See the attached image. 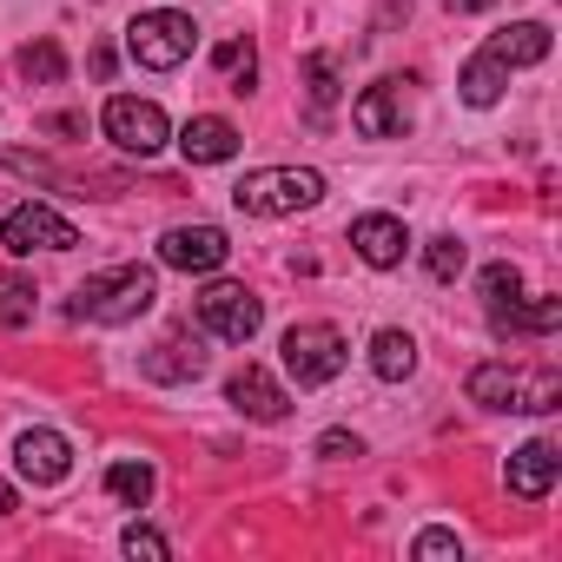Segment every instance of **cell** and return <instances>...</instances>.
<instances>
[{
    "label": "cell",
    "mask_w": 562,
    "mask_h": 562,
    "mask_svg": "<svg viewBox=\"0 0 562 562\" xmlns=\"http://www.w3.org/2000/svg\"><path fill=\"white\" fill-rule=\"evenodd\" d=\"M153 299H159V278L153 271H139V265H120V271H100V278H87V285L74 292V318H87V325H133V318H146L153 312Z\"/></svg>",
    "instance_id": "obj_1"
},
{
    "label": "cell",
    "mask_w": 562,
    "mask_h": 562,
    "mask_svg": "<svg viewBox=\"0 0 562 562\" xmlns=\"http://www.w3.org/2000/svg\"><path fill=\"white\" fill-rule=\"evenodd\" d=\"M470 404L483 411H555L562 404V378L549 364H476L470 371Z\"/></svg>",
    "instance_id": "obj_2"
},
{
    "label": "cell",
    "mask_w": 562,
    "mask_h": 562,
    "mask_svg": "<svg viewBox=\"0 0 562 562\" xmlns=\"http://www.w3.org/2000/svg\"><path fill=\"white\" fill-rule=\"evenodd\" d=\"M318 199H325V179L305 166H265L232 186V205L251 218H292V212H312Z\"/></svg>",
    "instance_id": "obj_3"
},
{
    "label": "cell",
    "mask_w": 562,
    "mask_h": 562,
    "mask_svg": "<svg viewBox=\"0 0 562 562\" xmlns=\"http://www.w3.org/2000/svg\"><path fill=\"white\" fill-rule=\"evenodd\" d=\"M192 47H199V27H192V14H172V8H153V14H139V21L126 27V54H133L139 67H153V74L186 67Z\"/></svg>",
    "instance_id": "obj_4"
},
{
    "label": "cell",
    "mask_w": 562,
    "mask_h": 562,
    "mask_svg": "<svg viewBox=\"0 0 562 562\" xmlns=\"http://www.w3.org/2000/svg\"><path fill=\"white\" fill-rule=\"evenodd\" d=\"M345 338H338V325H292L285 331V371L299 378V391H318V384H331L338 371H345Z\"/></svg>",
    "instance_id": "obj_5"
},
{
    "label": "cell",
    "mask_w": 562,
    "mask_h": 562,
    "mask_svg": "<svg viewBox=\"0 0 562 562\" xmlns=\"http://www.w3.org/2000/svg\"><path fill=\"white\" fill-rule=\"evenodd\" d=\"M0 245H8L14 258H27V251H74L80 245V232L54 212V205H14L8 218H0Z\"/></svg>",
    "instance_id": "obj_6"
},
{
    "label": "cell",
    "mask_w": 562,
    "mask_h": 562,
    "mask_svg": "<svg viewBox=\"0 0 562 562\" xmlns=\"http://www.w3.org/2000/svg\"><path fill=\"white\" fill-rule=\"evenodd\" d=\"M199 325L225 345H251L258 325H265V305L245 292V285H205L199 292Z\"/></svg>",
    "instance_id": "obj_7"
},
{
    "label": "cell",
    "mask_w": 562,
    "mask_h": 562,
    "mask_svg": "<svg viewBox=\"0 0 562 562\" xmlns=\"http://www.w3.org/2000/svg\"><path fill=\"white\" fill-rule=\"evenodd\" d=\"M106 139L120 146V153H159L166 139H172V126H166V113L153 106V100H133V93H113L106 100Z\"/></svg>",
    "instance_id": "obj_8"
},
{
    "label": "cell",
    "mask_w": 562,
    "mask_h": 562,
    "mask_svg": "<svg viewBox=\"0 0 562 562\" xmlns=\"http://www.w3.org/2000/svg\"><path fill=\"white\" fill-rule=\"evenodd\" d=\"M225 258H232V238L218 225H172L159 238V265H172V271H218Z\"/></svg>",
    "instance_id": "obj_9"
},
{
    "label": "cell",
    "mask_w": 562,
    "mask_h": 562,
    "mask_svg": "<svg viewBox=\"0 0 562 562\" xmlns=\"http://www.w3.org/2000/svg\"><path fill=\"white\" fill-rule=\"evenodd\" d=\"M351 126H358L364 139H404V133H411L404 80H378V87H364L358 106H351Z\"/></svg>",
    "instance_id": "obj_10"
},
{
    "label": "cell",
    "mask_w": 562,
    "mask_h": 562,
    "mask_svg": "<svg viewBox=\"0 0 562 562\" xmlns=\"http://www.w3.org/2000/svg\"><path fill=\"white\" fill-rule=\"evenodd\" d=\"M14 470H21L34 490L67 483V470H74V443H67L60 430H21V443H14Z\"/></svg>",
    "instance_id": "obj_11"
},
{
    "label": "cell",
    "mask_w": 562,
    "mask_h": 562,
    "mask_svg": "<svg viewBox=\"0 0 562 562\" xmlns=\"http://www.w3.org/2000/svg\"><path fill=\"white\" fill-rule=\"evenodd\" d=\"M225 397H232V411H238V417H251V424H278V417L292 411V397L278 391V378H271L265 364H245V371L225 384Z\"/></svg>",
    "instance_id": "obj_12"
},
{
    "label": "cell",
    "mask_w": 562,
    "mask_h": 562,
    "mask_svg": "<svg viewBox=\"0 0 562 562\" xmlns=\"http://www.w3.org/2000/svg\"><path fill=\"white\" fill-rule=\"evenodd\" d=\"M351 245H358V258H364V265L391 271V265H404L411 232H404V218H391V212H364V218H351Z\"/></svg>",
    "instance_id": "obj_13"
},
{
    "label": "cell",
    "mask_w": 562,
    "mask_h": 562,
    "mask_svg": "<svg viewBox=\"0 0 562 562\" xmlns=\"http://www.w3.org/2000/svg\"><path fill=\"white\" fill-rule=\"evenodd\" d=\"M555 470H562L555 437H529V443L509 457V490H516V496H529V503H542V496L555 490Z\"/></svg>",
    "instance_id": "obj_14"
},
{
    "label": "cell",
    "mask_w": 562,
    "mask_h": 562,
    "mask_svg": "<svg viewBox=\"0 0 562 562\" xmlns=\"http://www.w3.org/2000/svg\"><path fill=\"white\" fill-rule=\"evenodd\" d=\"M179 153H186L192 166H225V159L238 153V126H232V120H218V113H199V120H186Z\"/></svg>",
    "instance_id": "obj_15"
},
{
    "label": "cell",
    "mask_w": 562,
    "mask_h": 562,
    "mask_svg": "<svg viewBox=\"0 0 562 562\" xmlns=\"http://www.w3.org/2000/svg\"><path fill=\"white\" fill-rule=\"evenodd\" d=\"M490 54H496L503 67H536V60H549V27H542V21H516V27H503V34L490 41Z\"/></svg>",
    "instance_id": "obj_16"
},
{
    "label": "cell",
    "mask_w": 562,
    "mask_h": 562,
    "mask_svg": "<svg viewBox=\"0 0 562 562\" xmlns=\"http://www.w3.org/2000/svg\"><path fill=\"white\" fill-rule=\"evenodd\" d=\"M199 371H205L199 338H192V345H186V338H166V345L146 351V378H159V384H186V378H199Z\"/></svg>",
    "instance_id": "obj_17"
},
{
    "label": "cell",
    "mask_w": 562,
    "mask_h": 562,
    "mask_svg": "<svg viewBox=\"0 0 562 562\" xmlns=\"http://www.w3.org/2000/svg\"><path fill=\"white\" fill-rule=\"evenodd\" d=\"M490 325H496L503 338H509V331H536V338H542V331L562 325V299H536V305H516V299H509V305H490Z\"/></svg>",
    "instance_id": "obj_18"
},
{
    "label": "cell",
    "mask_w": 562,
    "mask_h": 562,
    "mask_svg": "<svg viewBox=\"0 0 562 562\" xmlns=\"http://www.w3.org/2000/svg\"><path fill=\"white\" fill-rule=\"evenodd\" d=\"M457 87H463V106H496V100H503V87H509V67L483 47V54L463 67V80H457Z\"/></svg>",
    "instance_id": "obj_19"
},
{
    "label": "cell",
    "mask_w": 562,
    "mask_h": 562,
    "mask_svg": "<svg viewBox=\"0 0 562 562\" xmlns=\"http://www.w3.org/2000/svg\"><path fill=\"white\" fill-rule=\"evenodd\" d=\"M371 371H378L384 384L411 378V371H417V338H411V331H378V338H371Z\"/></svg>",
    "instance_id": "obj_20"
},
{
    "label": "cell",
    "mask_w": 562,
    "mask_h": 562,
    "mask_svg": "<svg viewBox=\"0 0 562 562\" xmlns=\"http://www.w3.org/2000/svg\"><path fill=\"white\" fill-rule=\"evenodd\" d=\"M21 80H27V87H60V80H67V54H60L54 41H27V47H21Z\"/></svg>",
    "instance_id": "obj_21"
},
{
    "label": "cell",
    "mask_w": 562,
    "mask_h": 562,
    "mask_svg": "<svg viewBox=\"0 0 562 562\" xmlns=\"http://www.w3.org/2000/svg\"><path fill=\"white\" fill-rule=\"evenodd\" d=\"M106 490H113L126 509H146V503H153V470H146V463H113V470H106Z\"/></svg>",
    "instance_id": "obj_22"
},
{
    "label": "cell",
    "mask_w": 562,
    "mask_h": 562,
    "mask_svg": "<svg viewBox=\"0 0 562 562\" xmlns=\"http://www.w3.org/2000/svg\"><path fill=\"white\" fill-rule=\"evenodd\" d=\"M218 74H232V93H245L251 80H258V54H251V41H218Z\"/></svg>",
    "instance_id": "obj_23"
},
{
    "label": "cell",
    "mask_w": 562,
    "mask_h": 562,
    "mask_svg": "<svg viewBox=\"0 0 562 562\" xmlns=\"http://www.w3.org/2000/svg\"><path fill=\"white\" fill-rule=\"evenodd\" d=\"M0 325H8V331L34 325V285H27V278H0Z\"/></svg>",
    "instance_id": "obj_24"
},
{
    "label": "cell",
    "mask_w": 562,
    "mask_h": 562,
    "mask_svg": "<svg viewBox=\"0 0 562 562\" xmlns=\"http://www.w3.org/2000/svg\"><path fill=\"white\" fill-rule=\"evenodd\" d=\"M305 80H312V113L325 120L331 100H338V60H331V54H312V60H305Z\"/></svg>",
    "instance_id": "obj_25"
},
{
    "label": "cell",
    "mask_w": 562,
    "mask_h": 562,
    "mask_svg": "<svg viewBox=\"0 0 562 562\" xmlns=\"http://www.w3.org/2000/svg\"><path fill=\"white\" fill-rule=\"evenodd\" d=\"M463 258H470V251H463V238H450V232L424 245V265H430V278H437V285H450V278L463 271Z\"/></svg>",
    "instance_id": "obj_26"
},
{
    "label": "cell",
    "mask_w": 562,
    "mask_h": 562,
    "mask_svg": "<svg viewBox=\"0 0 562 562\" xmlns=\"http://www.w3.org/2000/svg\"><path fill=\"white\" fill-rule=\"evenodd\" d=\"M516 292H522V271H516V265H490V271H483V299H490V305H509Z\"/></svg>",
    "instance_id": "obj_27"
},
{
    "label": "cell",
    "mask_w": 562,
    "mask_h": 562,
    "mask_svg": "<svg viewBox=\"0 0 562 562\" xmlns=\"http://www.w3.org/2000/svg\"><path fill=\"white\" fill-rule=\"evenodd\" d=\"M126 555H153V562H159V555H166V536L146 529V522H133V529H126Z\"/></svg>",
    "instance_id": "obj_28"
},
{
    "label": "cell",
    "mask_w": 562,
    "mask_h": 562,
    "mask_svg": "<svg viewBox=\"0 0 562 562\" xmlns=\"http://www.w3.org/2000/svg\"><path fill=\"white\" fill-rule=\"evenodd\" d=\"M318 457H364V443H358L351 430H325V437H318Z\"/></svg>",
    "instance_id": "obj_29"
},
{
    "label": "cell",
    "mask_w": 562,
    "mask_h": 562,
    "mask_svg": "<svg viewBox=\"0 0 562 562\" xmlns=\"http://www.w3.org/2000/svg\"><path fill=\"white\" fill-rule=\"evenodd\" d=\"M411 555H457V536H450V529H424V536L411 542Z\"/></svg>",
    "instance_id": "obj_30"
},
{
    "label": "cell",
    "mask_w": 562,
    "mask_h": 562,
    "mask_svg": "<svg viewBox=\"0 0 562 562\" xmlns=\"http://www.w3.org/2000/svg\"><path fill=\"white\" fill-rule=\"evenodd\" d=\"M450 8H457V14H476V8H490V0H450Z\"/></svg>",
    "instance_id": "obj_31"
},
{
    "label": "cell",
    "mask_w": 562,
    "mask_h": 562,
    "mask_svg": "<svg viewBox=\"0 0 562 562\" xmlns=\"http://www.w3.org/2000/svg\"><path fill=\"white\" fill-rule=\"evenodd\" d=\"M8 509H14V490H8V483H0V516H8Z\"/></svg>",
    "instance_id": "obj_32"
}]
</instances>
